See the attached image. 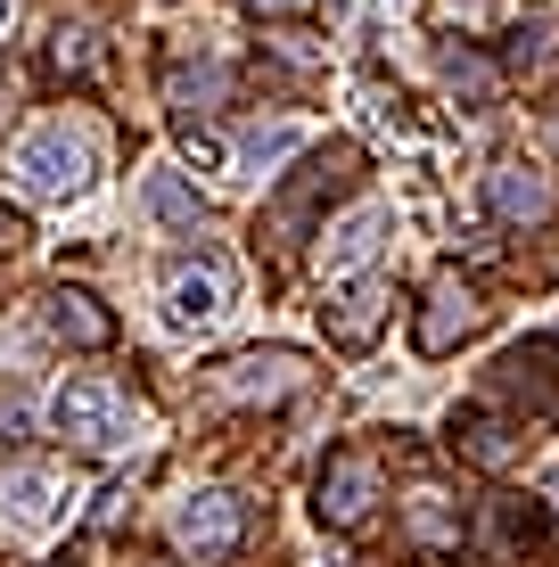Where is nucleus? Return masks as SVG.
Returning <instances> with one entry per match:
<instances>
[{"mask_svg": "<svg viewBox=\"0 0 559 567\" xmlns=\"http://www.w3.org/2000/svg\"><path fill=\"white\" fill-rule=\"evenodd\" d=\"M0 518L42 535V526L66 518V494H58V477H42V468H9V477H0Z\"/></svg>", "mask_w": 559, "mask_h": 567, "instance_id": "nucleus-9", "label": "nucleus"}, {"mask_svg": "<svg viewBox=\"0 0 559 567\" xmlns=\"http://www.w3.org/2000/svg\"><path fill=\"white\" fill-rule=\"evenodd\" d=\"M477 321H486V305H477L469 280H436L428 288V312H420V354H453L460 338H477Z\"/></svg>", "mask_w": 559, "mask_h": 567, "instance_id": "nucleus-7", "label": "nucleus"}, {"mask_svg": "<svg viewBox=\"0 0 559 567\" xmlns=\"http://www.w3.org/2000/svg\"><path fill=\"white\" fill-rule=\"evenodd\" d=\"M17 182L33 189V198H83L91 189V141L66 124H33L25 141H17Z\"/></svg>", "mask_w": 559, "mask_h": 567, "instance_id": "nucleus-1", "label": "nucleus"}, {"mask_svg": "<svg viewBox=\"0 0 559 567\" xmlns=\"http://www.w3.org/2000/svg\"><path fill=\"white\" fill-rule=\"evenodd\" d=\"M239 535H247V502H239V494H189L182 518H173V543H182L189 559L239 551Z\"/></svg>", "mask_w": 559, "mask_h": 567, "instance_id": "nucleus-4", "label": "nucleus"}, {"mask_svg": "<svg viewBox=\"0 0 559 567\" xmlns=\"http://www.w3.org/2000/svg\"><path fill=\"white\" fill-rule=\"evenodd\" d=\"M379 312H387V280H362V288H345V297H338V312H330V338H338V346H371Z\"/></svg>", "mask_w": 559, "mask_h": 567, "instance_id": "nucleus-13", "label": "nucleus"}, {"mask_svg": "<svg viewBox=\"0 0 559 567\" xmlns=\"http://www.w3.org/2000/svg\"><path fill=\"white\" fill-rule=\"evenodd\" d=\"M453 444H460L469 461H486V468H510V461H518V427L486 420V412H460V420H453Z\"/></svg>", "mask_w": 559, "mask_h": 567, "instance_id": "nucleus-14", "label": "nucleus"}, {"mask_svg": "<svg viewBox=\"0 0 559 567\" xmlns=\"http://www.w3.org/2000/svg\"><path fill=\"white\" fill-rule=\"evenodd\" d=\"M0 17H9V0H0Z\"/></svg>", "mask_w": 559, "mask_h": 567, "instance_id": "nucleus-21", "label": "nucleus"}, {"mask_svg": "<svg viewBox=\"0 0 559 567\" xmlns=\"http://www.w3.org/2000/svg\"><path fill=\"white\" fill-rule=\"evenodd\" d=\"M304 379V362L288 354V346H272V354H239V362H222V395H239V403H272V395H288V386Z\"/></svg>", "mask_w": 559, "mask_h": 567, "instance_id": "nucleus-8", "label": "nucleus"}, {"mask_svg": "<svg viewBox=\"0 0 559 567\" xmlns=\"http://www.w3.org/2000/svg\"><path fill=\"white\" fill-rule=\"evenodd\" d=\"M50 427L66 444H115V427H124V403H115L107 379H66L50 395Z\"/></svg>", "mask_w": 559, "mask_h": 567, "instance_id": "nucleus-3", "label": "nucleus"}, {"mask_svg": "<svg viewBox=\"0 0 559 567\" xmlns=\"http://www.w3.org/2000/svg\"><path fill=\"white\" fill-rule=\"evenodd\" d=\"M148 214L157 223H198V198H189L182 173H148Z\"/></svg>", "mask_w": 559, "mask_h": 567, "instance_id": "nucleus-16", "label": "nucleus"}, {"mask_svg": "<svg viewBox=\"0 0 559 567\" xmlns=\"http://www.w3.org/2000/svg\"><path fill=\"white\" fill-rule=\"evenodd\" d=\"M288 148H297V132H288V124H272V132H247V141H239V165H247V173H263V165H280Z\"/></svg>", "mask_w": 559, "mask_h": 567, "instance_id": "nucleus-17", "label": "nucleus"}, {"mask_svg": "<svg viewBox=\"0 0 559 567\" xmlns=\"http://www.w3.org/2000/svg\"><path fill=\"white\" fill-rule=\"evenodd\" d=\"M173 100H222V66H182L173 74Z\"/></svg>", "mask_w": 559, "mask_h": 567, "instance_id": "nucleus-18", "label": "nucleus"}, {"mask_svg": "<svg viewBox=\"0 0 559 567\" xmlns=\"http://www.w3.org/2000/svg\"><path fill=\"white\" fill-rule=\"evenodd\" d=\"M445 74H453V91H469V100H486V91H494V74L477 66V58H445Z\"/></svg>", "mask_w": 559, "mask_h": 567, "instance_id": "nucleus-19", "label": "nucleus"}, {"mask_svg": "<svg viewBox=\"0 0 559 567\" xmlns=\"http://www.w3.org/2000/svg\"><path fill=\"white\" fill-rule=\"evenodd\" d=\"M494 386L527 403V420H559V338H527L494 362Z\"/></svg>", "mask_w": 559, "mask_h": 567, "instance_id": "nucleus-2", "label": "nucleus"}, {"mask_svg": "<svg viewBox=\"0 0 559 567\" xmlns=\"http://www.w3.org/2000/svg\"><path fill=\"white\" fill-rule=\"evenodd\" d=\"M412 535L428 543V551H445V543H460V511L445 494H412Z\"/></svg>", "mask_w": 559, "mask_h": 567, "instance_id": "nucleus-15", "label": "nucleus"}, {"mask_svg": "<svg viewBox=\"0 0 559 567\" xmlns=\"http://www.w3.org/2000/svg\"><path fill=\"white\" fill-rule=\"evenodd\" d=\"M256 9H297V0H256Z\"/></svg>", "mask_w": 559, "mask_h": 567, "instance_id": "nucleus-20", "label": "nucleus"}, {"mask_svg": "<svg viewBox=\"0 0 559 567\" xmlns=\"http://www.w3.org/2000/svg\"><path fill=\"white\" fill-rule=\"evenodd\" d=\"M486 206L503 214V223H544V214H551V182H544L535 165H518V156H510V165L486 173Z\"/></svg>", "mask_w": 559, "mask_h": 567, "instance_id": "nucleus-10", "label": "nucleus"}, {"mask_svg": "<svg viewBox=\"0 0 559 567\" xmlns=\"http://www.w3.org/2000/svg\"><path fill=\"white\" fill-rule=\"evenodd\" d=\"M379 502V461L371 453H330V468H321V526H362Z\"/></svg>", "mask_w": 559, "mask_h": 567, "instance_id": "nucleus-6", "label": "nucleus"}, {"mask_svg": "<svg viewBox=\"0 0 559 567\" xmlns=\"http://www.w3.org/2000/svg\"><path fill=\"white\" fill-rule=\"evenodd\" d=\"M379 230H387V214H379V206L345 214L338 230H321V264H330V271H345V264H371V256H379Z\"/></svg>", "mask_w": 559, "mask_h": 567, "instance_id": "nucleus-11", "label": "nucleus"}, {"mask_svg": "<svg viewBox=\"0 0 559 567\" xmlns=\"http://www.w3.org/2000/svg\"><path fill=\"white\" fill-rule=\"evenodd\" d=\"M50 329H58L66 346H107V338H115V321L83 297V288H58V297H50Z\"/></svg>", "mask_w": 559, "mask_h": 567, "instance_id": "nucleus-12", "label": "nucleus"}, {"mask_svg": "<svg viewBox=\"0 0 559 567\" xmlns=\"http://www.w3.org/2000/svg\"><path fill=\"white\" fill-rule=\"evenodd\" d=\"M165 312L182 329H206V321H222L230 312V271L215 264V256H182L165 271Z\"/></svg>", "mask_w": 559, "mask_h": 567, "instance_id": "nucleus-5", "label": "nucleus"}]
</instances>
